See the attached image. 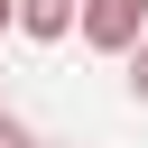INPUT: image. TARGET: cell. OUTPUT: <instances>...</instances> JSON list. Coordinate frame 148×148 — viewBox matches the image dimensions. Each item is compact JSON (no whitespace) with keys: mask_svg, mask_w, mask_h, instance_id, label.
<instances>
[{"mask_svg":"<svg viewBox=\"0 0 148 148\" xmlns=\"http://www.w3.org/2000/svg\"><path fill=\"white\" fill-rule=\"evenodd\" d=\"M139 37H148V0H83V46L130 56Z\"/></svg>","mask_w":148,"mask_h":148,"instance_id":"1","label":"cell"},{"mask_svg":"<svg viewBox=\"0 0 148 148\" xmlns=\"http://www.w3.org/2000/svg\"><path fill=\"white\" fill-rule=\"evenodd\" d=\"M18 28H28L37 46H56V37L83 28V0H18Z\"/></svg>","mask_w":148,"mask_h":148,"instance_id":"2","label":"cell"},{"mask_svg":"<svg viewBox=\"0 0 148 148\" xmlns=\"http://www.w3.org/2000/svg\"><path fill=\"white\" fill-rule=\"evenodd\" d=\"M120 83H130V102H148V37H139V46L120 56Z\"/></svg>","mask_w":148,"mask_h":148,"instance_id":"3","label":"cell"},{"mask_svg":"<svg viewBox=\"0 0 148 148\" xmlns=\"http://www.w3.org/2000/svg\"><path fill=\"white\" fill-rule=\"evenodd\" d=\"M0 148H37V139H28V130H18L9 111H0Z\"/></svg>","mask_w":148,"mask_h":148,"instance_id":"4","label":"cell"},{"mask_svg":"<svg viewBox=\"0 0 148 148\" xmlns=\"http://www.w3.org/2000/svg\"><path fill=\"white\" fill-rule=\"evenodd\" d=\"M0 28H18V0H0Z\"/></svg>","mask_w":148,"mask_h":148,"instance_id":"5","label":"cell"}]
</instances>
